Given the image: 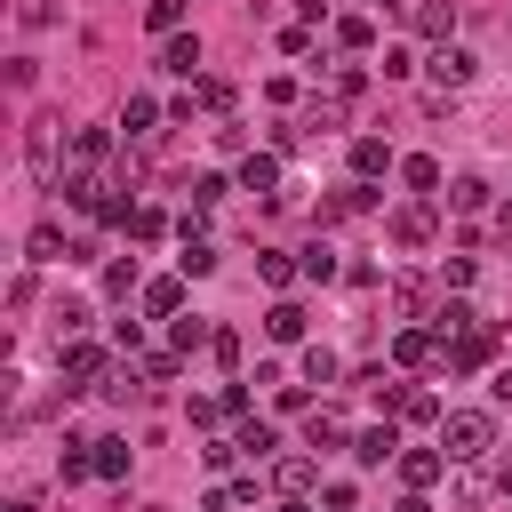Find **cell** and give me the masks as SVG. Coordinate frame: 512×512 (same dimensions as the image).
I'll return each instance as SVG.
<instances>
[{
    "label": "cell",
    "instance_id": "obj_28",
    "mask_svg": "<svg viewBox=\"0 0 512 512\" xmlns=\"http://www.w3.org/2000/svg\"><path fill=\"white\" fill-rule=\"evenodd\" d=\"M400 176H408L416 192H440V160H424V152H416V160H400Z\"/></svg>",
    "mask_w": 512,
    "mask_h": 512
},
{
    "label": "cell",
    "instance_id": "obj_33",
    "mask_svg": "<svg viewBox=\"0 0 512 512\" xmlns=\"http://www.w3.org/2000/svg\"><path fill=\"white\" fill-rule=\"evenodd\" d=\"M136 368H144V384H168V376H176V352H144Z\"/></svg>",
    "mask_w": 512,
    "mask_h": 512
},
{
    "label": "cell",
    "instance_id": "obj_37",
    "mask_svg": "<svg viewBox=\"0 0 512 512\" xmlns=\"http://www.w3.org/2000/svg\"><path fill=\"white\" fill-rule=\"evenodd\" d=\"M200 512H232V496H208V504H200Z\"/></svg>",
    "mask_w": 512,
    "mask_h": 512
},
{
    "label": "cell",
    "instance_id": "obj_32",
    "mask_svg": "<svg viewBox=\"0 0 512 512\" xmlns=\"http://www.w3.org/2000/svg\"><path fill=\"white\" fill-rule=\"evenodd\" d=\"M104 288H112V296H128V288H136V256H120V264H104Z\"/></svg>",
    "mask_w": 512,
    "mask_h": 512
},
{
    "label": "cell",
    "instance_id": "obj_1",
    "mask_svg": "<svg viewBox=\"0 0 512 512\" xmlns=\"http://www.w3.org/2000/svg\"><path fill=\"white\" fill-rule=\"evenodd\" d=\"M488 448H496V416L488 408H448L440 416V456L448 464H480Z\"/></svg>",
    "mask_w": 512,
    "mask_h": 512
},
{
    "label": "cell",
    "instance_id": "obj_17",
    "mask_svg": "<svg viewBox=\"0 0 512 512\" xmlns=\"http://www.w3.org/2000/svg\"><path fill=\"white\" fill-rule=\"evenodd\" d=\"M448 208H456V216H480V208H488V184H480V176H456V184H448Z\"/></svg>",
    "mask_w": 512,
    "mask_h": 512
},
{
    "label": "cell",
    "instance_id": "obj_12",
    "mask_svg": "<svg viewBox=\"0 0 512 512\" xmlns=\"http://www.w3.org/2000/svg\"><path fill=\"white\" fill-rule=\"evenodd\" d=\"M352 456L360 464H384V456H400V432L392 424H368V432H352Z\"/></svg>",
    "mask_w": 512,
    "mask_h": 512
},
{
    "label": "cell",
    "instance_id": "obj_13",
    "mask_svg": "<svg viewBox=\"0 0 512 512\" xmlns=\"http://www.w3.org/2000/svg\"><path fill=\"white\" fill-rule=\"evenodd\" d=\"M416 32L448 48V32H456V0H424V8H416Z\"/></svg>",
    "mask_w": 512,
    "mask_h": 512
},
{
    "label": "cell",
    "instance_id": "obj_21",
    "mask_svg": "<svg viewBox=\"0 0 512 512\" xmlns=\"http://www.w3.org/2000/svg\"><path fill=\"white\" fill-rule=\"evenodd\" d=\"M24 256H32V264H56V256H64V232H56V224H32Z\"/></svg>",
    "mask_w": 512,
    "mask_h": 512
},
{
    "label": "cell",
    "instance_id": "obj_9",
    "mask_svg": "<svg viewBox=\"0 0 512 512\" xmlns=\"http://www.w3.org/2000/svg\"><path fill=\"white\" fill-rule=\"evenodd\" d=\"M272 184H280V152H248V160H240V192H272ZM272 200H280V192H272Z\"/></svg>",
    "mask_w": 512,
    "mask_h": 512
},
{
    "label": "cell",
    "instance_id": "obj_38",
    "mask_svg": "<svg viewBox=\"0 0 512 512\" xmlns=\"http://www.w3.org/2000/svg\"><path fill=\"white\" fill-rule=\"evenodd\" d=\"M376 8H408V0H376Z\"/></svg>",
    "mask_w": 512,
    "mask_h": 512
},
{
    "label": "cell",
    "instance_id": "obj_5",
    "mask_svg": "<svg viewBox=\"0 0 512 512\" xmlns=\"http://www.w3.org/2000/svg\"><path fill=\"white\" fill-rule=\"evenodd\" d=\"M432 224H440V216H432V200L392 208V240H400V248H424V240H432Z\"/></svg>",
    "mask_w": 512,
    "mask_h": 512
},
{
    "label": "cell",
    "instance_id": "obj_31",
    "mask_svg": "<svg viewBox=\"0 0 512 512\" xmlns=\"http://www.w3.org/2000/svg\"><path fill=\"white\" fill-rule=\"evenodd\" d=\"M128 232H136V240H160V232H168V216H160V208H136V216H128Z\"/></svg>",
    "mask_w": 512,
    "mask_h": 512
},
{
    "label": "cell",
    "instance_id": "obj_15",
    "mask_svg": "<svg viewBox=\"0 0 512 512\" xmlns=\"http://www.w3.org/2000/svg\"><path fill=\"white\" fill-rule=\"evenodd\" d=\"M232 448H240V456H256V464H264V456H272V448H280V440H272V424H264V416H240V440H232Z\"/></svg>",
    "mask_w": 512,
    "mask_h": 512
},
{
    "label": "cell",
    "instance_id": "obj_10",
    "mask_svg": "<svg viewBox=\"0 0 512 512\" xmlns=\"http://www.w3.org/2000/svg\"><path fill=\"white\" fill-rule=\"evenodd\" d=\"M304 328H312V320H304V304H288V296H280V304L264 312V336H272V344H296Z\"/></svg>",
    "mask_w": 512,
    "mask_h": 512
},
{
    "label": "cell",
    "instance_id": "obj_22",
    "mask_svg": "<svg viewBox=\"0 0 512 512\" xmlns=\"http://www.w3.org/2000/svg\"><path fill=\"white\" fill-rule=\"evenodd\" d=\"M176 304H184V288H176V280H144V312L176 320Z\"/></svg>",
    "mask_w": 512,
    "mask_h": 512
},
{
    "label": "cell",
    "instance_id": "obj_26",
    "mask_svg": "<svg viewBox=\"0 0 512 512\" xmlns=\"http://www.w3.org/2000/svg\"><path fill=\"white\" fill-rule=\"evenodd\" d=\"M256 280H264V288H288V280H296V264H288L280 248H264V256H256Z\"/></svg>",
    "mask_w": 512,
    "mask_h": 512
},
{
    "label": "cell",
    "instance_id": "obj_6",
    "mask_svg": "<svg viewBox=\"0 0 512 512\" xmlns=\"http://www.w3.org/2000/svg\"><path fill=\"white\" fill-rule=\"evenodd\" d=\"M488 352H496V336H488V328H480V320H472V328H464V336H448V368H480V360H488Z\"/></svg>",
    "mask_w": 512,
    "mask_h": 512
},
{
    "label": "cell",
    "instance_id": "obj_23",
    "mask_svg": "<svg viewBox=\"0 0 512 512\" xmlns=\"http://www.w3.org/2000/svg\"><path fill=\"white\" fill-rule=\"evenodd\" d=\"M336 376H344V360H336L328 344H312V352H304V384H336Z\"/></svg>",
    "mask_w": 512,
    "mask_h": 512
},
{
    "label": "cell",
    "instance_id": "obj_3",
    "mask_svg": "<svg viewBox=\"0 0 512 512\" xmlns=\"http://www.w3.org/2000/svg\"><path fill=\"white\" fill-rule=\"evenodd\" d=\"M392 360H400V368H432V360H448V344H440L432 328H400V336H392Z\"/></svg>",
    "mask_w": 512,
    "mask_h": 512
},
{
    "label": "cell",
    "instance_id": "obj_2",
    "mask_svg": "<svg viewBox=\"0 0 512 512\" xmlns=\"http://www.w3.org/2000/svg\"><path fill=\"white\" fill-rule=\"evenodd\" d=\"M56 152H64V120H32L24 128V160H32L40 184H56Z\"/></svg>",
    "mask_w": 512,
    "mask_h": 512
},
{
    "label": "cell",
    "instance_id": "obj_27",
    "mask_svg": "<svg viewBox=\"0 0 512 512\" xmlns=\"http://www.w3.org/2000/svg\"><path fill=\"white\" fill-rule=\"evenodd\" d=\"M368 40H376V24H368V16H344V24H336V48H352V56H360Z\"/></svg>",
    "mask_w": 512,
    "mask_h": 512
},
{
    "label": "cell",
    "instance_id": "obj_14",
    "mask_svg": "<svg viewBox=\"0 0 512 512\" xmlns=\"http://www.w3.org/2000/svg\"><path fill=\"white\" fill-rule=\"evenodd\" d=\"M88 456H96V480H120V472H128V440H120V432L88 440Z\"/></svg>",
    "mask_w": 512,
    "mask_h": 512
},
{
    "label": "cell",
    "instance_id": "obj_16",
    "mask_svg": "<svg viewBox=\"0 0 512 512\" xmlns=\"http://www.w3.org/2000/svg\"><path fill=\"white\" fill-rule=\"evenodd\" d=\"M384 168H392V152H384L376 136H360V144H352V176L368 184V176H384Z\"/></svg>",
    "mask_w": 512,
    "mask_h": 512
},
{
    "label": "cell",
    "instance_id": "obj_8",
    "mask_svg": "<svg viewBox=\"0 0 512 512\" xmlns=\"http://www.w3.org/2000/svg\"><path fill=\"white\" fill-rule=\"evenodd\" d=\"M440 472H448V456H440V448H408V456H400V480H408L416 496H424V488H432Z\"/></svg>",
    "mask_w": 512,
    "mask_h": 512
},
{
    "label": "cell",
    "instance_id": "obj_35",
    "mask_svg": "<svg viewBox=\"0 0 512 512\" xmlns=\"http://www.w3.org/2000/svg\"><path fill=\"white\" fill-rule=\"evenodd\" d=\"M208 336H216L208 320H176V352H192V344H208Z\"/></svg>",
    "mask_w": 512,
    "mask_h": 512
},
{
    "label": "cell",
    "instance_id": "obj_30",
    "mask_svg": "<svg viewBox=\"0 0 512 512\" xmlns=\"http://www.w3.org/2000/svg\"><path fill=\"white\" fill-rule=\"evenodd\" d=\"M400 416H408V424H432L440 400H432V392H400Z\"/></svg>",
    "mask_w": 512,
    "mask_h": 512
},
{
    "label": "cell",
    "instance_id": "obj_19",
    "mask_svg": "<svg viewBox=\"0 0 512 512\" xmlns=\"http://www.w3.org/2000/svg\"><path fill=\"white\" fill-rule=\"evenodd\" d=\"M144 24H152L160 40H176V32H184V0H144Z\"/></svg>",
    "mask_w": 512,
    "mask_h": 512
},
{
    "label": "cell",
    "instance_id": "obj_7",
    "mask_svg": "<svg viewBox=\"0 0 512 512\" xmlns=\"http://www.w3.org/2000/svg\"><path fill=\"white\" fill-rule=\"evenodd\" d=\"M304 448H312V456L344 448V416H336V408H312V416H304Z\"/></svg>",
    "mask_w": 512,
    "mask_h": 512
},
{
    "label": "cell",
    "instance_id": "obj_34",
    "mask_svg": "<svg viewBox=\"0 0 512 512\" xmlns=\"http://www.w3.org/2000/svg\"><path fill=\"white\" fill-rule=\"evenodd\" d=\"M224 200V176H192V208H216Z\"/></svg>",
    "mask_w": 512,
    "mask_h": 512
},
{
    "label": "cell",
    "instance_id": "obj_11",
    "mask_svg": "<svg viewBox=\"0 0 512 512\" xmlns=\"http://www.w3.org/2000/svg\"><path fill=\"white\" fill-rule=\"evenodd\" d=\"M64 376H72L64 392H80V384H96V376H104V352H96V344H64Z\"/></svg>",
    "mask_w": 512,
    "mask_h": 512
},
{
    "label": "cell",
    "instance_id": "obj_24",
    "mask_svg": "<svg viewBox=\"0 0 512 512\" xmlns=\"http://www.w3.org/2000/svg\"><path fill=\"white\" fill-rule=\"evenodd\" d=\"M152 120H160V104H152V96H128V112H120V128H128V136H152Z\"/></svg>",
    "mask_w": 512,
    "mask_h": 512
},
{
    "label": "cell",
    "instance_id": "obj_36",
    "mask_svg": "<svg viewBox=\"0 0 512 512\" xmlns=\"http://www.w3.org/2000/svg\"><path fill=\"white\" fill-rule=\"evenodd\" d=\"M488 392H496V400L512 408V368H496V384H488Z\"/></svg>",
    "mask_w": 512,
    "mask_h": 512
},
{
    "label": "cell",
    "instance_id": "obj_4",
    "mask_svg": "<svg viewBox=\"0 0 512 512\" xmlns=\"http://www.w3.org/2000/svg\"><path fill=\"white\" fill-rule=\"evenodd\" d=\"M424 72H432V80H440V88H464V80H472V72H480V56H472V48H456V40H448V48H432V64H424Z\"/></svg>",
    "mask_w": 512,
    "mask_h": 512
},
{
    "label": "cell",
    "instance_id": "obj_25",
    "mask_svg": "<svg viewBox=\"0 0 512 512\" xmlns=\"http://www.w3.org/2000/svg\"><path fill=\"white\" fill-rule=\"evenodd\" d=\"M176 264H184V280H208V272H216V248H208V240H184Z\"/></svg>",
    "mask_w": 512,
    "mask_h": 512
},
{
    "label": "cell",
    "instance_id": "obj_18",
    "mask_svg": "<svg viewBox=\"0 0 512 512\" xmlns=\"http://www.w3.org/2000/svg\"><path fill=\"white\" fill-rule=\"evenodd\" d=\"M296 272H304V280H336V248H328V240L296 248Z\"/></svg>",
    "mask_w": 512,
    "mask_h": 512
},
{
    "label": "cell",
    "instance_id": "obj_20",
    "mask_svg": "<svg viewBox=\"0 0 512 512\" xmlns=\"http://www.w3.org/2000/svg\"><path fill=\"white\" fill-rule=\"evenodd\" d=\"M160 64H168V72H184V80H192V64H200V40H192V32H176V40H168V48H160Z\"/></svg>",
    "mask_w": 512,
    "mask_h": 512
},
{
    "label": "cell",
    "instance_id": "obj_29",
    "mask_svg": "<svg viewBox=\"0 0 512 512\" xmlns=\"http://www.w3.org/2000/svg\"><path fill=\"white\" fill-rule=\"evenodd\" d=\"M272 480H280V488H288V496H304V488H312V456H288V464H280V472H272Z\"/></svg>",
    "mask_w": 512,
    "mask_h": 512
}]
</instances>
